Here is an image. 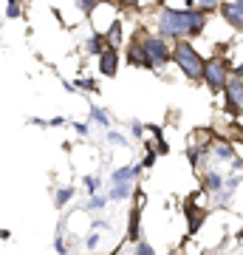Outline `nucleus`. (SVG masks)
Here are the masks:
<instances>
[{
  "label": "nucleus",
  "instance_id": "obj_1",
  "mask_svg": "<svg viewBox=\"0 0 243 255\" xmlns=\"http://www.w3.org/2000/svg\"><path fill=\"white\" fill-rule=\"evenodd\" d=\"M159 26H162V34H170V37L187 34V31L198 34L204 28V17L195 14V11H164Z\"/></svg>",
  "mask_w": 243,
  "mask_h": 255
},
{
  "label": "nucleus",
  "instance_id": "obj_2",
  "mask_svg": "<svg viewBox=\"0 0 243 255\" xmlns=\"http://www.w3.org/2000/svg\"><path fill=\"white\" fill-rule=\"evenodd\" d=\"M175 63H178L181 68H184V74L192 77V80H201V77H204V68H207V65L201 63V57L192 51V46H187V43L175 46Z\"/></svg>",
  "mask_w": 243,
  "mask_h": 255
},
{
  "label": "nucleus",
  "instance_id": "obj_3",
  "mask_svg": "<svg viewBox=\"0 0 243 255\" xmlns=\"http://www.w3.org/2000/svg\"><path fill=\"white\" fill-rule=\"evenodd\" d=\"M167 57H170V51H167V46H164L162 40H147L144 43V63L147 65H162L167 63Z\"/></svg>",
  "mask_w": 243,
  "mask_h": 255
},
{
  "label": "nucleus",
  "instance_id": "obj_4",
  "mask_svg": "<svg viewBox=\"0 0 243 255\" xmlns=\"http://www.w3.org/2000/svg\"><path fill=\"white\" fill-rule=\"evenodd\" d=\"M204 80H207L212 88H226V74L218 63H209L207 68H204Z\"/></svg>",
  "mask_w": 243,
  "mask_h": 255
},
{
  "label": "nucleus",
  "instance_id": "obj_5",
  "mask_svg": "<svg viewBox=\"0 0 243 255\" xmlns=\"http://www.w3.org/2000/svg\"><path fill=\"white\" fill-rule=\"evenodd\" d=\"M224 14H226V20H229L232 26H243V0H238V3H226Z\"/></svg>",
  "mask_w": 243,
  "mask_h": 255
},
{
  "label": "nucleus",
  "instance_id": "obj_6",
  "mask_svg": "<svg viewBox=\"0 0 243 255\" xmlns=\"http://www.w3.org/2000/svg\"><path fill=\"white\" fill-rule=\"evenodd\" d=\"M226 94H229V102H232V108L241 111L243 108V85L238 80L232 82H226Z\"/></svg>",
  "mask_w": 243,
  "mask_h": 255
},
{
  "label": "nucleus",
  "instance_id": "obj_7",
  "mask_svg": "<svg viewBox=\"0 0 243 255\" xmlns=\"http://www.w3.org/2000/svg\"><path fill=\"white\" fill-rule=\"evenodd\" d=\"M116 63H119L116 51H113V48H110V51H105V54H102V60H99L102 74H105V77H113V74H116Z\"/></svg>",
  "mask_w": 243,
  "mask_h": 255
},
{
  "label": "nucleus",
  "instance_id": "obj_8",
  "mask_svg": "<svg viewBox=\"0 0 243 255\" xmlns=\"http://www.w3.org/2000/svg\"><path fill=\"white\" fill-rule=\"evenodd\" d=\"M187 219H189V230L195 233V230L201 227V221H204V213H201V210H192V204H189L187 207Z\"/></svg>",
  "mask_w": 243,
  "mask_h": 255
},
{
  "label": "nucleus",
  "instance_id": "obj_9",
  "mask_svg": "<svg viewBox=\"0 0 243 255\" xmlns=\"http://www.w3.org/2000/svg\"><path fill=\"white\" fill-rule=\"evenodd\" d=\"M139 236V207L130 213V238H136Z\"/></svg>",
  "mask_w": 243,
  "mask_h": 255
},
{
  "label": "nucleus",
  "instance_id": "obj_10",
  "mask_svg": "<svg viewBox=\"0 0 243 255\" xmlns=\"http://www.w3.org/2000/svg\"><path fill=\"white\" fill-rule=\"evenodd\" d=\"M130 176H133V167H122V170H116V173H113V182H127Z\"/></svg>",
  "mask_w": 243,
  "mask_h": 255
},
{
  "label": "nucleus",
  "instance_id": "obj_11",
  "mask_svg": "<svg viewBox=\"0 0 243 255\" xmlns=\"http://www.w3.org/2000/svg\"><path fill=\"white\" fill-rule=\"evenodd\" d=\"M127 193H130V187H127V184H116V187H113V193H110V196H113V199H125Z\"/></svg>",
  "mask_w": 243,
  "mask_h": 255
},
{
  "label": "nucleus",
  "instance_id": "obj_12",
  "mask_svg": "<svg viewBox=\"0 0 243 255\" xmlns=\"http://www.w3.org/2000/svg\"><path fill=\"white\" fill-rule=\"evenodd\" d=\"M90 114H93V119H96L99 125H108V117H105V111H99V108H90Z\"/></svg>",
  "mask_w": 243,
  "mask_h": 255
},
{
  "label": "nucleus",
  "instance_id": "obj_13",
  "mask_svg": "<svg viewBox=\"0 0 243 255\" xmlns=\"http://www.w3.org/2000/svg\"><path fill=\"white\" fill-rule=\"evenodd\" d=\"M207 187H209V190H218V187H221V176L212 173V176L207 179Z\"/></svg>",
  "mask_w": 243,
  "mask_h": 255
},
{
  "label": "nucleus",
  "instance_id": "obj_14",
  "mask_svg": "<svg viewBox=\"0 0 243 255\" xmlns=\"http://www.w3.org/2000/svg\"><path fill=\"white\" fill-rule=\"evenodd\" d=\"M6 14H9V17H17V14H20L17 0H9V6H6Z\"/></svg>",
  "mask_w": 243,
  "mask_h": 255
},
{
  "label": "nucleus",
  "instance_id": "obj_15",
  "mask_svg": "<svg viewBox=\"0 0 243 255\" xmlns=\"http://www.w3.org/2000/svg\"><path fill=\"white\" fill-rule=\"evenodd\" d=\"M93 6H96V0H80V9L82 11H93Z\"/></svg>",
  "mask_w": 243,
  "mask_h": 255
},
{
  "label": "nucleus",
  "instance_id": "obj_16",
  "mask_svg": "<svg viewBox=\"0 0 243 255\" xmlns=\"http://www.w3.org/2000/svg\"><path fill=\"white\" fill-rule=\"evenodd\" d=\"M68 199H71V190H60L57 193V204H65Z\"/></svg>",
  "mask_w": 243,
  "mask_h": 255
},
{
  "label": "nucleus",
  "instance_id": "obj_17",
  "mask_svg": "<svg viewBox=\"0 0 243 255\" xmlns=\"http://www.w3.org/2000/svg\"><path fill=\"white\" fill-rule=\"evenodd\" d=\"M88 51H93V54H99V51H102V48H99V40H96V37H93V40L88 43Z\"/></svg>",
  "mask_w": 243,
  "mask_h": 255
},
{
  "label": "nucleus",
  "instance_id": "obj_18",
  "mask_svg": "<svg viewBox=\"0 0 243 255\" xmlns=\"http://www.w3.org/2000/svg\"><path fill=\"white\" fill-rule=\"evenodd\" d=\"M119 34H122V28H119V23H113V28H110V40L116 43V40H119Z\"/></svg>",
  "mask_w": 243,
  "mask_h": 255
},
{
  "label": "nucleus",
  "instance_id": "obj_19",
  "mask_svg": "<svg viewBox=\"0 0 243 255\" xmlns=\"http://www.w3.org/2000/svg\"><path fill=\"white\" fill-rule=\"evenodd\" d=\"M85 184H88V190H90V193H93V190H96V187H99V182H96L93 176H88V179H85Z\"/></svg>",
  "mask_w": 243,
  "mask_h": 255
},
{
  "label": "nucleus",
  "instance_id": "obj_20",
  "mask_svg": "<svg viewBox=\"0 0 243 255\" xmlns=\"http://www.w3.org/2000/svg\"><path fill=\"white\" fill-rule=\"evenodd\" d=\"M99 207H105V199H93V201H90V207H88V210H99Z\"/></svg>",
  "mask_w": 243,
  "mask_h": 255
},
{
  "label": "nucleus",
  "instance_id": "obj_21",
  "mask_svg": "<svg viewBox=\"0 0 243 255\" xmlns=\"http://www.w3.org/2000/svg\"><path fill=\"white\" fill-rule=\"evenodd\" d=\"M110 142H113V145H125V139H122V136H119V133H110Z\"/></svg>",
  "mask_w": 243,
  "mask_h": 255
},
{
  "label": "nucleus",
  "instance_id": "obj_22",
  "mask_svg": "<svg viewBox=\"0 0 243 255\" xmlns=\"http://www.w3.org/2000/svg\"><path fill=\"white\" fill-rule=\"evenodd\" d=\"M139 253H142V255H150V253H153V247H150V244H139Z\"/></svg>",
  "mask_w": 243,
  "mask_h": 255
},
{
  "label": "nucleus",
  "instance_id": "obj_23",
  "mask_svg": "<svg viewBox=\"0 0 243 255\" xmlns=\"http://www.w3.org/2000/svg\"><path fill=\"white\" fill-rule=\"evenodd\" d=\"M201 3H204V9H215L218 0H201Z\"/></svg>",
  "mask_w": 243,
  "mask_h": 255
},
{
  "label": "nucleus",
  "instance_id": "obj_24",
  "mask_svg": "<svg viewBox=\"0 0 243 255\" xmlns=\"http://www.w3.org/2000/svg\"><path fill=\"white\" fill-rule=\"evenodd\" d=\"M122 3H127V6H136V3H139V0H122Z\"/></svg>",
  "mask_w": 243,
  "mask_h": 255
}]
</instances>
